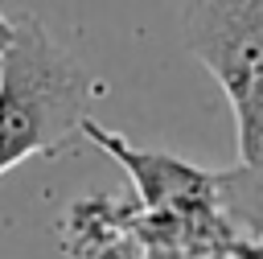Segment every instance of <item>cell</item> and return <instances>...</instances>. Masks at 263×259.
<instances>
[{"label":"cell","mask_w":263,"mask_h":259,"mask_svg":"<svg viewBox=\"0 0 263 259\" xmlns=\"http://www.w3.org/2000/svg\"><path fill=\"white\" fill-rule=\"evenodd\" d=\"M185 49L222 86L234 132L238 160L251 164L263 144V0H205L181 12Z\"/></svg>","instance_id":"cell-2"},{"label":"cell","mask_w":263,"mask_h":259,"mask_svg":"<svg viewBox=\"0 0 263 259\" xmlns=\"http://www.w3.org/2000/svg\"><path fill=\"white\" fill-rule=\"evenodd\" d=\"M218 189H230V197L238 206H247L263 218V144H259V156L251 164H238L230 177L218 173Z\"/></svg>","instance_id":"cell-4"},{"label":"cell","mask_w":263,"mask_h":259,"mask_svg":"<svg viewBox=\"0 0 263 259\" xmlns=\"http://www.w3.org/2000/svg\"><path fill=\"white\" fill-rule=\"evenodd\" d=\"M95 82L82 62L41 25L16 16V41L0 58V177L29 156L58 152L90 119Z\"/></svg>","instance_id":"cell-1"},{"label":"cell","mask_w":263,"mask_h":259,"mask_svg":"<svg viewBox=\"0 0 263 259\" xmlns=\"http://www.w3.org/2000/svg\"><path fill=\"white\" fill-rule=\"evenodd\" d=\"M82 136H90V144H99L107 156H115V160L132 173V181H136V189H140V197H144L148 206H185V201H193V197L205 201V197L218 189V173L189 169V164H181V160H173V156H164V152H140V148H132L123 136L99 127L95 119L82 123Z\"/></svg>","instance_id":"cell-3"},{"label":"cell","mask_w":263,"mask_h":259,"mask_svg":"<svg viewBox=\"0 0 263 259\" xmlns=\"http://www.w3.org/2000/svg\"><path fill=\"white\" fill-rule=\"evenodd\" d=\"M12 41H16V21L4 12V4H0V58L12 49Z\"/></svg>","instance_id":"cell-5"}]
</instances>
